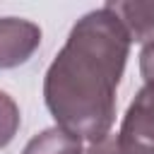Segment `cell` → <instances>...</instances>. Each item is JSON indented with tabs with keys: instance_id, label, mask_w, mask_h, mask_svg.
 <instances>
[{
	"instance_id": "obj_3",
	"label": "cell",
	"mask_w": 154,
	"mask_h": 154,
	"mask_svg": "<svg viewBox=\"0 0 154 154\" xmlns=\"http://www.w3.org/2000/svg\"><path fill=\"white\" fill-rule=\"evenodd\" d=\"M41 46L38 24L22 17H0V70L24 65Z\"/></svg>"
},
{
	"instance_id": "obj_6",
	"label": "cell",
	"mask_w": 154,
	"mask_h": 154,
	"mask_svg": "<svg viewBox=\"0 0 154 154\" xmlns=\"http://www.w3.org/2000/svg\"><path fill=\"white\" fill-rule=\"evenodd\" d=\"M19 123H22V116H19V106L14 103V99L5 91H0V149L7 147L17 130H19Z\"/></svg>"
},
{
	"instance_id": "obj_1",
	"label": "cell",
	"mask_w": 154,
	"mask_h": 154,
	"mask_svg": "<svg viewBox=\"0 0 154 154\" xmlns=\"http://www.w3.org/2000/svg\"><path fill=\"white\" fill-rule=\"evenodd\" d=\"M130 43L123 24L106 7L77 19L43 79V101L63 130L89 142L111 132Z\"/></svg>"
},
{
	"instance_id": "obj_4",
	"label": "cell",
	"mask_w": 154,
	"mask_h": 154,
	"mask_svg": "<svg viewBox=\"0 0 154 154\" xmlns=\"http://www.w3.org/2000/svg\"><path fill=\"white\" fill-rule=\"evenodd\" d=\"M108 12L116 14V19L123 24L130 41L147 43L154 38V0L140 2V0H118L103 5Z\"/></svg>"
},
{
	"instance_id": "obj_5",
	"label": "cell",
	"mask_w": 154,
	"mask_h": 154,
	"mask_svg": "<svg viewBox=\"0 0 154 154\" xmlns=\"http://www.w3.org/2000/svg\"><path fill=\"white\" fill-rule=\"evenodd\" d=\"M22 154H84L82 152V140L60 125H53L38 135H34Z\"/></svg>"
},
{
	"instance_id": "obj_7",
	"label": "cell",
	"mask_w": 154,
	"mask_h": 154,
	"mask_svg": "<svg viewBox=\"0 0 154 154\" xmlns=\"http://www.w3.org/2000/svg\"><path fill=\"white\" fill-rule=\"evenodd\" d=\"M84 154H123L120 152V144H118V137L113 132H108L106 137L96 140V142H89L87 152Z\"/></svg>"
},
{
	"instance_id": "obj_2",
	"label": "cell",
	"mask_w": 154,
	"mask_h": 154,
	"mask_svg": "<svg viewBox=\"0 0 154 154\" xmlns=\"http://www.w3.org/2000/svg\"><path fill=\"white\" fill-rule=\"evenodd\" d=\"M142 89L130 101L116 132L123 154H154V38L140 51Z\"/></svg>"
}]
</instances>
